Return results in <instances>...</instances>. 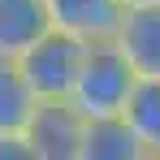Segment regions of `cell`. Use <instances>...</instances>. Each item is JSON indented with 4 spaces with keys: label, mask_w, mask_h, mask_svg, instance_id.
Instances as JSON below:
<instances>
[{
    "label": "cell",
    "mask_w": 160,
    "mask_h": 160,
    "mask_svg": "<svg viewBox=\"0 0 160 160\" xmlns=\"http://www.w3.org/2000/svg\"><path fill=\"white\" fill-rule=\"evenodd\" d=\"M147 160H160V156H147Z\"/></svg>",
    "instance_id": "obj_12"
},
{
    "label": "cell",
    "mask_w": 160,
    "mask_h": 160,
    "mask_svg": "<svg viewBox=\"0 0 160 160\" xmlns=\"http://www.w3.org/2000/svg\"><path fill=\"white\" fill-rule=\"evenodd\" d=\"M112 48L134 78L160 82V9H130L112 35Z\"/></svg>",
    "instance_id": "obj_5"
},
{
    "label": "cell",
    "mask_w": 160,
    "mask_h": 160,
    "mask_svg": "<svg viewBox=\"0 0 160 160\" xmlns=\"http://www.w3.org/2000/svg\"><path fill=\"white\" fill-rule=\"evenodd\" d=\"M121 126L134 134V143L147 156H160V82H147V78L134 82L130 100L121 108Z\"/></svg>",
    "instance_id": "obj_7"
},
{
    "label": "cell",
    "mask_w": 160,
    "mask_h": 160,
    "mask_svg": "<svg viewBox=\"0 0 160 160\" xmlns=\"http://www.w3.org/2000/svg\"><path fill=\"white\" fill-rule=\"evenodd\" d=\"M121 9L130 13V9H160V0H121Z\"/></svg>",
    "instance_id": "obj_11"
},
{
    "label": "cell",
    "mask_w": 160,
    "mask_h": 160,
    "mask_svg": "<svg viewBox=\"0 0 160 160\" xmlns=\"http://www.w3.org/2000/svg\"><path fill=\"white\" fill-rule=\"evenodd\" d=\"M82 126L87 121L69 104H35L22 138H26V147H30L35 160H78Z\"/></svg>",
    "instance_id": "obj_4"
},
{
    "label": "cell",
    "mask_w": 160,
    "mask_h": 160,
    "mask_svg": "<svg viewBox=\"0 0 160 160\" xmlns=\"http://www.w3.org/2000/svg\"><path fill=\"white\" fill-rule=\"evenodd\" d=\"M30 112H35V95L18 74L13 61H0V138H18L26 130Z\"/></svg>",
    "instance_id": "obj_9"
},
{
    "label": "cell",
    "mask_w": 160,
    "mask_h": 160,
    "mask_svg": "<svg viewBox=\"0 0 160 160\" xmlns=\"http://www.w3.org/2000/svg\"><path fill=\"white\" fill-rule=\"evenodd\" d=\"M134 82L138 78L130 74V65L121 61V52L112 43H87L82 69L74 78V91H69L65 104L74 108L82 121H108V117H121Z\"/></svg>",
    "instance_id": "obj_1"
},
{
    "label": "cell",
    "mask_w": 160,
    "mask_h": 160,
    "mask_svg": "<svg viewBox=\"0 0 160 160\" xmlns=\"http://www.w3.org/2000/svg\"><path fill=\"white\" fill-rule=\"evenodd\" d=\"M48 30L43 0H0V61H18Z\"/></svg>",
    "instance_id": "obj_6"
},
{
    "label": "cell",
    "mask_w": 160,
    "mask_h": 160,
    "mask_svg": "<svg viewBox=\"0 0 160 160\" xmlns=\"http://www.w3.org/2000/svg\"><path fill=\"white\" fill-rule=\"evenodd\" d=\"M48 26L78 43H112L126 9L121 0H43Z\"/></svg>",
    "instance_id": "obj_3"
},
{
    "label": "cell",
    "mask_w": 160,
    "mask_h": 160,
    "mask_svg": "<svg viewBox=\"0 0 160 160\" xmlns=\"http://www.w3.org/2000/svg\"><path fill=\"white\" fill-rule=\"evenodd\" d=\"M78 160H147V152L134 143V134L121 126V117H108V121L82 126Z\"/></svg>",
    "instance_id": "obj_8"
},
{
    "label": "cell",
    "mask_w": 160,
    "mask_h": 160,
    "mask_svg": "<svg viewBox=\"0 0 160 160\" xmlns=\"http://www.w3.org/2000/svg\"><path fill=\"white\" fill-rule=\"evenodd\" d=\"M0 160H35L26 147V138L18 134V138H0Z\"/></svg>",
    "instance_id": "obj_10"
},
{
    "label": "cell",
    "mask_w": 160,
    "mask_h": 160,
    "mask_svg": "<svg viewBox=\"0 0 160 160\" xmlns=\"http://www.w3.org/2000/svg\"><path fill=\"white\" fill-rule=\"evenodd\" d=\"M82 56H87V43L61 35V30H48L13 65L26 82V91L35 95V104H65L69 91H74V78L82 69Z\"/></svg>",
    "instance_id": "obj_2"
}]
</instances>
